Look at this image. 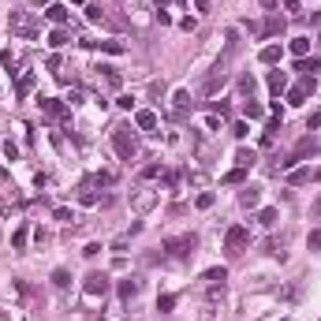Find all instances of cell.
Wrapping results in <instances>:
<instances>
[{
    "instance_id": "4dcf8cb0",
    "label": "cell",
    "mask_w": 321,
    "mask_h": 321,
    "mask_svg": "<svg viewBox=\"0 0 321 321\" xmlns=\"http://www.w3.org/2000/svg\"><path fill=\"white\" fill-rule=\"evenodd\" d=\"M172 306H176V295H161L157 299V310H161V314H172Z\"/></svg>"
},
{
    "instance_id": "ba28073f",
    "label": "cell",
    "mask_w": 321,
    "mask_h": 321,
    "mask_svg": "<svg viewBox=\"0 0 321 321\" xmlns=\"http://www.w3.org/2000/svg\"><path fill=\"white\" fill-rule=\"evenodd\" d=\"M224 82H228V71H224V64H217V68H213V75H209V79H205L202 93H205V97H209V93H217V90L224 86Z\"/></svg>"
},
{
    "instance_id": "e0dca14e",
    "label": "cell",
    "mask_w": 321,
    "mask_h": 321,
    "mask_svg": "<svg viewBox=\"0 0 321 321\" xmlns=\"http://www.w3.org/2000/svg\"><path fill=\"white\" fill-rule=\"evenodd\" d=\"M284 86H288V75L284 71H269V90L277 93V97H280V90H284Z\"/></svg>"
},
{
    "instance_id": "d4e9b609",
    "label": "cell",
    "mask_w": 321,
    "mask_h": 321,
    "mask_svg": "<svg viewBox=\"0 0 321 321\" xmlns=\"http://www.w3.org/2000/svg\"><path fill=\"white\" fill-rule=\"evenodd\" d=\"M30 90H34V75H23V79H19V86H15V93H19V97H26Z\"/></svg>"
},
{
    "instance_id": "ffe728a7",
    "label": "cell",
    "mask_w": 321,
    "mask_h": 321,
    "mask_svg": "<svg viewBox=\"0 0 321 321\" xmlns=\"http://www.w3.org/2000/svg\"><path fill=\"white\" fill-rule=\"evenodd\" d=\"M288 49H291V52H295V56H299V60H303V56L310 52V37H291V45H288Z\"/></svg>"
},
{
    "instance_id": "484cf974",
    "label": "cell",
    "mask_w": 321,
    "mask_h": 321,
    "mask_svg": "<svg viewBox=\"0 0 321 321\" xmlns=\"http://www.w3.org/2000/svg\"><path fill=\"white\" fill-rule=\"evenodd\" d=\"M172 105H176V112H183L187 105H191V93H187V90H176V97H172Z\"/></svg>"
},
{
    "instance_id": "44dd1931",
    "label": "cell",
    "mask_w": 321,
    "mask_h": 321,
    "mask_svg": "<svg viewBox=\"0 0 321 321\" xmlns=\"http://www.w3.org/2000/svg\"><path fill=\"white\" fill-rule=\"evenodd\" d=\"M68 37H71V34L64 30V26H56V30L49 34V45H52V49H60V45H68Z\"/></svg>"
},
{
    "instance_id": "5b68a950",
    "label": "cell",
    "mask_w": 321,
    "mask_h": 321,
    "mask_svg": "<svg viewBox=\"0 0 321 321\" xmlns=\"http://www.w3.org/2000/svg\"><path fill=\"white\" fill-rule=\"evenodd\" d=\"M82 291H86V299H105V291H109V277H105V273H90L86 284H82Z\"/></svg>"
},
{
    "instance_id": "277c9868",
    "label": "cell",
    "mask_w": 321,
    "mask_h": 321,
    "mask_svg": "<svg viewBox=\"0 0 321 321\" xmlns=\"http://www.w3.org/2000/svg\"><path fill=\"white\" fill-rule=\"evenodd\" d=\"M8 30L19 34V37H37V23L30 12H12L8 15Z\"/></svg>"
},
{
    "instance_id": "5bb4252c",
    "label": "cell",
    "mask_w": 321,
    "mask_h": 321,
    "mask_svg": "<svg viewBox=\"0 0 321 321\" xmlns=\"http://www.w3.org/2000/svg\"><path fill=\"white\" fill-rule=\"evenodd\" d=\"M239 202H243V205H247V209H250V205H258V202H261V187H254V183H250V187H243V194H239Z\"/></svg>"
},
{
    "instance_id": "d6a6232c",
    "label": "cell",
    "mask_w": 321,
    "mask_h": 321,
    "mask_svg": "<svg viewBox=\"0 0 321 321\" xmlns=\"http://www.w3.org/2000/svg\"><path fill=\"white\" fill-rule=\"evenodd\" d=\"M205 280H209V284H224L228 273H224V269H209V273H205Z\"/></svg>"
},
{
    "instance_id": "60d3db41",
    "label": "cell",
    "mask_w": 321,
    "mask_h": 321,
    "mask_svg": "<svg viewBox=\"0 0 321 321\" xmlns=\"http://www.w3.org/2000/svg\"><path fill=\"white\" fill-rule=\"evenodd\" d=\"M310 131H314V127H321V112H314V116H310V124H306Z\"/></svg>"
},
{
    "instance_id": "b9f144b4",
    "label": "cell",
    "mask_w": 321,
    "mask_h": 321,
    "mask_svg": "<svg viewBox=\"0 0 321 321\" xmlns=\"http://www.w3.org/2000/svg\"><path fill=\"white\" fill-rule=\"evenodd\" d=\"M258 4H261V8H277V0H258Z\"/></svg>"
},
{
    "instance_id": "7c38bea8",
    "label": "cell",
    "mask_w": 321,
    "mask_h": 321,
    "mask_svg": "<svg viewBox=\"0 0 321 321\" xmlns=\"http://www.w3.org/2000/svg\"><path fill=\"white\" fill-rule=\"evenodd\" d=\"M135 127H138V131H153V127H157V112L142 109V112L135 116Z\"/></svg>"
},
{
    "instance_id": "30bf717a",
    "label": "cell",
    "mask_w": 321,
    "mask_h": 321,
    "mask_svg": "<svg viewBox=\"0 0 321 321\" xmlns=\"http://www.w3.org/2000/svg\"><path fill=\"white\" fill-rule=\"evenodd\" d=\"M97 71H101V79H105V86H109V90H120V86H124V79H120V71H116V68H105V64H101Z\"/></svg>"
},
{
    "instance_id": "8d00e7d4",
    "label": "cell",
    "mask_w": 321,
    "mask_h": 321,
    "mask_svg": "<svg viewBox=\"0 0 321 321\" xmlns=\"http://www.w3.org/2000/svg\"><path fill=\"white\" fill-rule=\"evenodd\" d=\"M239 90H243V93H247V97H250V93H254V79H250V75H247V79H243V82H239Z\"/></svg>"
},
{
    "instance_id": "8fae6325",
    "label": "cell",
    "mask_w": 321,
    "mask_h": 321,
    "mask_svg": "<svg viewBox=\"0 0 321 321\" xmlns=\"http://www.w3.org/2000/svg\"><path fill=\"white\" fill-rule=\"evenodd\" d=\"M37 105H41V112H45V116H49V120L64 116V105H60V101H56V97H41V101H37Z\"/></svg>"
},
{
    "instance_id": "e575fe53",
    "label": "cell",
    "mask_w": 321,
    "mask_h": 321,
    "mask_svg": "<svg viewBox=\"0 0 321 321\" xmlns=\"http://www.w3.org/2000/svg\"><path fill=\"white\" fill-rule=\"evenodd\" d=\"M12 247H15V250H23V247H26V228H19V232L12 235Z\"/></svg>"
},
{
    "instance_id": "d590c367",
    "label": "cell",
    "mask_w": 321,
    "mask_h": 321,
    "mask_svg": "<svg viewBox=\"0 0 321 321\" xmlns=\"http://www.w3.org/2000/svg\"><path fill=\"white\" fill-rule=\"evenodd\" d=\"M280 30H284V19H269L265 23V34H280Z\"/></svg>"
},
{
    "instance_id": "cb8c5ba5",
    "label": "cell",
    "mask_w": 321,
    "mask_h": 321,
    "mask_svg": "<svg viewBox=\"0 0 321 321\" xmlns=\"http://www.w3.org/2000/svg\"><path fill=\"white\" fill-rule=\"evenodd\" d=\"M254 161H258V157H254V149H239V153H235V165H239V168H250Z\"/></svg>"
},
{
    "instance_id": "6da1fadb",
    "label": "cell",
    "mask_w": 321,
    "mask_h": 321,
    "mask_svg": "<svg viewBox=\"0 0 321 321\" xmlns=\"http://www.w3.org/2000/svg\"><path fill=\"white\" fill-rule=\"evenodd\" d=\"M194 247H198V239L191 232L187 235H168V239L161 243V250H165L168 258H187V254H194Z\"/></svg>"
},
{
    "instance_id": "9c48e42d",
    "label": "cell",
    "mask_w": 321,
    "mask_h": 321,
    "mask_svg": "<svg viewBox=\"0 0 321 321\" xmlns=\"http://www.w3.org/2000/svg\"><path fill=\"white\" fill-rule=\"evenodd\" d=\"M138 291H142V280H135V277L120 280V299H135Z\"/></svg>"
},
{
    "instance_id": "4fadbf2b",
    "label": "cell",
    "mask_w": 321,
    "mask_h": 321,
    "mask_svg": "<svg viewBox=\"0 0 321 321\" xmlns=\"http://www.w3.org/2000/svg\"><path fill=\"white\" fill-rule=\"evenodd\" d=\"M310 90H314V82H310V79H306V82H303V86H295V90H288V101H291V105H303V101H306V93H310Z\"/></svg>"
},
{
    "instance_id": "1f68e13d",
    "label": "cell",
    "mask_w": 321,
    "mask_h": 321,
    "mask_svg": "<svg viewBox=\"0 0 321 321\" xmlns=\"http://www.w3.org/2000/svg\"><path fill=\"white\" fill-rule=\"evenodd\" d=\"M86 19H90V23H109V19H105V12H101L97 4H90V8H86Z\"/></svg>"
},
{
    "instance_id": "f35d334b",
    "label": "cell",
    "mask_w": 321,
    "mask_h": 321,
    "mask_svg": "<svg viewBox=\"0 0 321 321\" xmlns=\"http://www.w3.org/2000/svg\"><path fill=\"white\" fill-rule=\"evenodd\" d=\"M157 172H161V165H146V168H142V176H146V179H153Z\"/></svg>"
},
{
    "instance_id": "f6af8a7d",
    "label": "cell",
    "mask_w": 321,
    "mask_h": 321,
    "mask_svg": "<svg viewBox=\"0 0 321 321\" xmlns=\"http://www.w3.org/2000/svg\"><path fill=\"white\" fill-rule=\"evenodd\" d=\"M41 4H45V8H49V4H52V0H34V8H41Z\"/></svg>"
},
{
    "instance_id": "52a82bcc",
    "label": "cell",
    "mask_w": 321,
    "mask_h": 321,
    "mask_svg": "<svg viewBox=\"0 0 321 321\" xmlns=\"http://www.w3.org/2000/svg\"><path fill=\"white\" fill-rule=\"evenodd\" d=\"M157 191H153V187H142V191H138L135 198H131V209H135V213H146V209H153V205H157Z\"/></svg>"
},
{
    "instance_id": "7a4b0ae2",
    "label": "cell",
    "mask_w": 321,
    "mask_h": 321,
    "mask_svg": "<svg viewBox=\"0 0 321 321\" xmlns=\"http://www.w3.org/2000/svg\"><path fill=\"white\" fill-rule=\"evenodd\" d=\"M247 247H250V232L243 228V224H232V228L224 232V250H228V258H239Z\"/></svg>"
},
{
    "instance_id": "2e32d148",
    "label": "cell",
    "mask_w": 321,
    "mask_h": 321,
    "mask_svg": "<svg viewBox=\"0 0 321 321\" xmlns=\"http://www.w3.org/2000/svg\"><path fill=\"white\" fill-rule=\"evenodd\" d=\"M317 172H310V168H291V172H288V183H310V179H314Z\"/></svg>"
},
{
    "instance_id": "ee69618b",
    "label": "cell",
    "mask_w": 321,
    "mask_h": 321,
    "mask_svg": "<svg viewBox=\"0 0 321 321\" xmlns=\"http://www.w3.org/2000/svg\"><path fill=\"white\" fill-rule=\"evenodd\" d=\"M314 217H321V198H317V202H314Z\"/></svg>"
},
{
    "instance_id": "603a6c76",
    "label": "cell",
    "mask_w": 321,
    "mask_h": 321,
    "mask_svg": "<svg viewBox=\"0 0 321 321\" xmlns=\"http://www.w3.org/2000/svg\"><path fill=\"white\" fill-rule=\"evenodd\" d=\"M243 179H247V168H232V172H224V179H221V183H243Z\"/></svg>"
},
{
    "instance_id": "9a60e30c",
    "label": "cell",
    "mask_w": 321,
    "mask_h": 321,
    "mask_svg": "<svg viewBox=\"0 0 321 321\" xmlns=\"http://www.w3.org/2000/svg\"><path fill=\"white\" fill-rule=\"evenodd\" d=\"M79 202H82V205H97V202H101V198H97V191H93V183H90V179H86V183L79 187Z\"/></svg>"
},
{
    "instance_id": "83f0119b",
    "label": "cell",
    "mask_w": 321,
    "mask_h": 321,
    "mask_svg": "<svg viewBox=\"0 0 321 321\" xmlns=\"http://www.w3.org/2000/svg\"><path fill=\"white\" fill-rule=\"evenodd\" d=\"M243 112H247L250 120H261V116H265V109H261L258 101H247V105H243Z\"/></svg>"
},
{
    "instance_id": "4316f807",
    "label": "cell",
    "mask_w": 321,
    "mask_h": 321,
    "mask_svg": "<svg viewBox=\"0 0 321 321\" xmlns=\"http://www.w3.org/2000/svg\"><path fill=\"white\" fill-rule=\"evenodd\" d=\"M213 202H217V194H213V191H202V194L194 198V205H198V209H209Z\"/></svg>"
},
{
    "instance_id": "8992f818",
    "label": "cell",
    "mask_w": 321,
    "mask_h": 321,
    "mask_svg": "<svg viewBox=\"0 0 321 321\" xmlns=\"http://www.w3.org/2000/svg\"><path fill=\"white\" fill-rule=\"evenodd\" d=\"M314 153H317V138H314V135H306L303 142H299L295 149H291V157L284 161V168H291V165H299V161H303V157H314Z\"/></svg>"
},
{
    "instance_id": "74e56055",
    "label": "cell",
    "mask_w": 321,
    "mask_h": 321,
    "mask_svg": "<svg viewBox=\"0 0 321 321\" xmlns=\"http://www.w3.org/2000/svg\"><path fill=\"white\" fill-rule=\"evenodd\" d=\"M247 131H250L247 124H235V127H232V135H235V138H247Z\"/></svg>"
},
{
    "instance_id": "7bdbcfd3",
    "label": "cell",
    "mask_w": 321,
    "mask_h": 321,
    "mask_svg": "<svg viewBox=\"0 0 321 321\" xmlns=\"http://www.w3.org/2000/svg\"><path fill=\"white\" fill-rule=\"evenodd\" d=\"M165 4H179V0H161V12H168V8Z\"/></svg>"
},
{
    "instance_id": "7402d4cb",
    "label": "cell",
    "mask_w": 321,
    "mask_h": 321,
    "mask_svg": "<svg viewBox=\"0 0 321 321\" xmlns=\"http://www.w3.org/2000/svg\"><path fill=\"white\" fill-rule=\"evenodd\" d=\"M277 217H280V213L269 205V209H261V213H258V224H261V228H273V224H277Z\"/></svg>"
},
{
    "instance_id": "f1b7e54d",
    "label": "cell",
    "mask_w": 321,
    "mask_h": 321,
    "mask_svg": "<svg viewBox=\"0 0 321 321\" xmlns=\"http://www.w3.org/2000/svg\"><path fill=\"white\" fill-rule=\"evenodd\" d=\"M97 45H101V49H105V52H112V56L127 52V45H124V41H97Z\"/></svg>"
},
{
    "instance_id": "ab89813d",
    "label": "cell",
    "mask_w": 321,
    "mask_h": 321,
    "mask_svg": "<svg viewBox=\"0 0 321 321\" xmlns=\"http://www.w3.org/2000/svg\"><path fill=\"white\" fill-rule=\"evenodd\" d=\"M310 250H321V232H314V235H310Z\"/></svg>"
},
{
    "instance_id": "3957f363",
    "label": "cell",
    "mask_w": 321,
    "mask_h": 321,
    "mask_svg": "<svg viewBox=\"0 0 321 321\" xmlns=\"http://www.w3.org/2000/svg\"><path fill=\"white\" fill-rule=\"evenodd\" d=\"M112 146H116L120 161H131L138 153V142H135V135H131V127H116L112 131Z\"/></svg>"
},
{
    "instance_id": "ac0fdd59",
    "label": "cell",
    "mask_w": 321,
    "mask_h": 321,
    "mask_svg": "<svg viewBox=\"0 0 321 321\" xmlns=\"http://www.w3.org/2000/svg\"><path fill=\"white\" fill-rule=\"evenodd\" d=\"M45 15H49L56 26H64V23H68V8H64V4H49V12H45Z\"/></svg>"
},
{
    "instance_id": "f546056e",
    "label": "cell",
    "mask_w": 321,
    "mask_h": 321,
    "mask_svg": "<svg viewBox=\"0 0 321 321\" xmlns=\"http://www.w3.org/2000/svg\"><path fill=\"white\" fill-rule=\"evenodd\" d=\"M52 284H56V288H60V291H64V288H68V284H71V277H68V269H56V273H52Z\"/></svg>"
},
{
    "instance_id": "836d02e7",
    "label": "cell",
    "mask_w": 321,
    "mask_h": 321,
    "mask_svg": "<svg viewBox=\"0 0 321 321\" xmlns=\"http://www.w3.org/2000/svg\"><path fill=\"white\" fill-rule=\"evenodd\" d=\"M299 71H317V75H321V56H314L310 64H306V60H299Z\"/></svg>"
},
{
    "instance_id": "bcb514c9",
    "label": "cell",
    "mask_w": 321,
    "mask_h": 321,
    "mask_svg": "<svg viewBox=\"0 0 321 321\" xmlns=\"http://www.w3.org/2000/svg\"><path fill=\"white\" fill-rule=\"evenodd\" d=\"M317 176H321V172H317Z\"/></svg>"
},
{
    "instance_id": "d6986e66",
    "label": "cell",
    "mask_w": 321,
    "mask_h": 321,
    "mask_svg": "<svg viewBox=\"0 0 321 321\" xmlns=\"http://www.w3.org/2000/svg\"><path fill=\"white\" fill-rule=\"evenodd\" d=\"M280 56H284L280 45H265V49H261V64H280Z\"/></svg>"
}]
</instances>
